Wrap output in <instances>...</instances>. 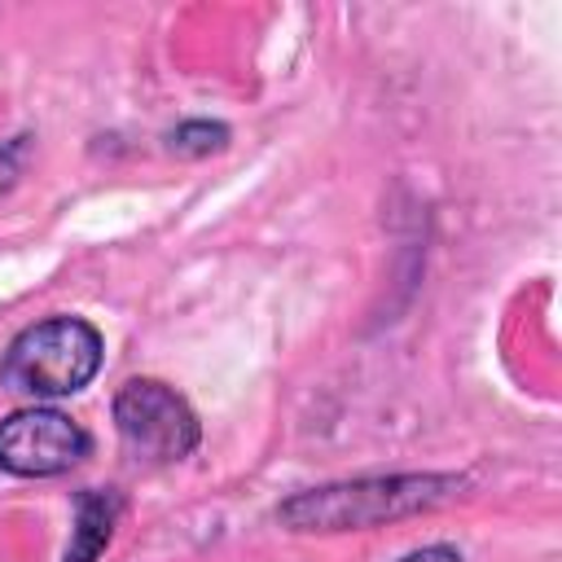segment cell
<instances>
[{"instance_id": "obj_3", "label": "cell", "mask_w": 562, "mask_h": 562, "mask_svg": "<svg viewBox=\"0 0 562 562\" xmlns=\"http://www.w3.org/2000/svg\"><path fill=\"white\" fill-rule=\"evenodd\" d=\"M110 413L123 448L140 461H184L202 443V422L193 404L158 378H127L114 391Z\"/></svg>"}, {"instance_id": "obj_2", "label": "cell", "mask_w": 562, "mask_h": 562, "mask_svg": "<svg viewBox=\"0 0 562 562\" xmlns=\"http://www.w3.org/2000/svg\"><path fill=\"white\" fill-rule=\"evenodd\" d=\"M105 360V338L83 316H48L26 325L0 356V386L31 400L79 395Z\"/></svg>"}, {"instance_id": "obj_6", "label": "cell", "mask_w": 562, "mask_h": 562, "mask_svg": "<svg viewBox=\"0 0 562 562\" xmlns=\"http://www.w3.org/2000/svg\"><path fill=\"white\" fill-rule=\"evenodd\" d=\"M224 145H228V127L211 119H189L167 132V149L180 158H206V154H220Z\"/></svg>"}, {"instance_id": "obj_7", "label": "cell", "mask_w": 562, "mask_h": 562, "mask_svg": "<svg viewBox=\"0 0 562 562\" xmlns=\"http://www.w3.org/2000/svg\"><path fill=\"white\" fill-rule=\"evenodd\" d=\"M31 140L35 136H13V140H4L0 145V193H9L13 184H18V176H22V167H26V158H31Z\"/></svg>"}, {"instance_id": "obj_4", "label": "cell", "mask_w": 562, "mask_h": 562, "mask_svg": "<svg viewBox=\"0 0 562 562\" xmlns=\"http://www.w3.org/2000/svg\"><path fill=\"white\" fill-rule=\"evenodd\" d=\"M92 457V435L61 408L31 404L0 422V470L18 479H57Z\"/></svg>"}, {"instance_id": "obj_1", "label": "cell", "mask_w": 562, "mask_h": 562, "mask_svg": "<svg viewBox=\"0 0 562 562\" xmlns=\"http://www.w3.org/2000/svg\"><path fill=\"white\" fill-rule=\"evenodd\" d=\"M461 474H364L342 483H321L285 496L277 505V522L303 536H334V531H364L395 518L430 514L461 496Z\"/></svg>"}, {"instance_id": "obj_8", "label": "cell", "mask_w": 562, "mask_h": 562, "mask_svg": "<svg viewBox=\"0 0 562 562\" xmlns=\"http://www.w3.org/2000/svg\"><path fill=\"white\" fill-rule=\"evenodd\" d=\"M400 562H461V549H452V544H426V549L404 553Z\"/></svg>"}, {"instance_id": "obj_5", "label": "cell", "mask_w": 562, "mask_h": 562, "mask_svg": "<svg viewBox=\"0 0 562 562\" xmlns=\"http://www.w3.org/2000/svg\"><path fill=\"white\" fill-rule=\"evenodd\" d=\"M119 514H123V496L114 487H83L75 496V527L61 562H97L114 536Z\"/></svg>"}]
</instances>
